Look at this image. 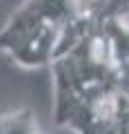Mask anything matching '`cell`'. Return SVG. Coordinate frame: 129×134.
<instances>
[]
</instances>
